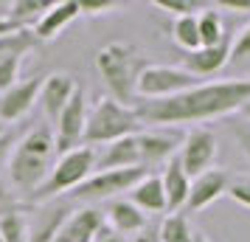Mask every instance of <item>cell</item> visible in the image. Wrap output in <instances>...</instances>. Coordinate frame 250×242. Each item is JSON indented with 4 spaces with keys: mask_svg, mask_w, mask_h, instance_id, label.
Here are the masks:
<instances>
[{
    "mask_svg": "<svg viewBox=\"0 0 250 242\" xmlns=\"http://www.w3.org/2000/svg\"><path fill=\"white\" fill-rule=\"evenodd\" d=\"M57 163V141L51 127H34L28 135L17 141L9 158V180L17 192L34 195L48 180V175Z\"/></svg>",
    "mask_w": 250,
    "mask_h": 242,
    "instance_id": "7a4b0ae2",
    "label": "cell"
},
{
    "mask_svg": "<svg viewBox=\"0 0 250 242\" xmlns=\"http://www.w3.org/2000/svg\"><path fill=\"white\" fill-rule=\"evenodd\" d=\"M51 9V3L48 0H12V12H9V17H12L17 25H23V28H34V23L42 17V14Z\"/></svg>",
    "mask_w": 250,
    "mask_h": 242,
    "instance_id": "cb8c5ba5",
    "label": "cell"
},
{
    "mask_svg": "<svg viewBox=\"0 0 250 242\" xmlns=\"http://www.w3.org/2000/svg\"><path fill=\"white\" fill-rule=\"evenodd\" d=\"M194 234L197 231H194L188 214L177 211V214H169L163 220V225L158 231V242H194Z\"/></svg>",
    "mask_w": 250,
    "mask_h": 242,
    "instance_id": "7402d4cb",
    "label": "cell"
},
{
    "mask_svg": "<svg viewBox=\"0 0 250 242\" xmlns=\"http://www.w3.org/2000/svg\"><path fill=\"white\" fill-rule=\"evenodd\" d=\"M0 242H3V237H0Z\"/></svg>",
    "mask_w": 250,
    "mask_h": 242,
    "instance_id": "60d3db41",
    "label": "cell"
},
{
    "mask_svg": "<svg viewBox=\"0 0 250 242\" xmlns=\"http://www.w3.org/2000/svg\"><path fill=\"white\" fill-rule=\"evenodd\" d=\"M0 135H6V124L3 121H0Z\"/></svg>",
    "mask_w": 250,
    "mask_h": 242,
    "instance_id": "ab89813d",
    "label": "cell"
},
{
    "mask_svg": "<svg viewBox=\"0 0 250 242\" xmlns=\"http://www.w3.org/2000/svg\"><path fill=\"white\" fill-rule=\"evenodd\" d=\"M79 9H82V14H107V12H115L118 9V3H113V0H104V3H82L79 0Z\"/></svg>",
    "mask_w": 250,
    "mask_h": 242,
    "instance_id": "1f68e13d",
    "label": "cell"
},
{
    "mask_svg": "<svg viewBox=\"0 0 250 242\" xmlns=\"http://www.w3.org/2000/svg\"><path fill=\"white\" fill-rule=\"evenodd\" d=\"M104 225H107L104 211H99V208H93V206L76 208V211H70V217L65 220V225L59 228L54 242H93V237Z\"/></svg>",
    "mask_w": 250,
    "mask_h": 242,
    "instance_id": "5bb4252c",
    "label": "cell"
},
{
    "mask_svg": "<svg viewBox=\"0 0 250 242\" xmlns=\"http://www.w3.org/2000/svg\"><path fill=\"white\" fill-rule=\"evenodd\" d=\"M42 79H45V76H31V79H25V82H17V85L9 88L6 93H0V121H3V124L20 121V118L34 107V102H40Z\"/></svg>",
    "mask_w": 250,
    "mask_h": 242,
    "instance_id": "8fae6325",
    "label": "cell"
},
{
    "mask_svg": "<svg viewBox=\"0 0 250 242\" xmlns=\"http://www.w3.org/2000/svg\"><path fill=\"white\" fill-rule=\"evenodd\" d=\"M144 175H149L146 169H107V172H93L70 195L76 197V200H110V197H118V195H129Z\"/></svg>",
    "mask_w": 250,
    "mask_h": 242,
    "instance_id": "ba28073f",
    "label": "cell"
},
{
    "mask_svg": "<svg viewBox=\"0 0 250 242\" xmlns=\"http://www.w3.org/2000/svg\"><path fill=\"white\" fill-rule=\"evenodd\" d=\"M239 113L245 115V121H250V104H245V107H242V110H239Z\"/></svg>",
    "mask_w": 250,
    "mask_h": 242,
    "instance_id": "f35d334b",
    "label": "cell"
},
{
    "mask_svg": "<svg viewBox=\"0 0 250 242\" xmlns=\"http://www.w3.org/2000/svg\"><path fill=\"white\" fill-rule=\"evenodd\" d=\"M68 217H70L68 203H57V206L40 208L34 225H28V242H54L59 228L65 225Z\"/></svg>",
    "mask_w": 250,
    "mask_h": 242,
    "instance_id": "ffe728a7",
    "label": "cell"
},
{
    "mask_svg": "<svg viewBox=\"0 0 250 242\" xmlns=\"http://www.w3.org/2000/svg\"><path fill=\"white\" fill-rule=\"evenodd\" d=\"M216 152H219V141L208 127H194L183 135V144L177 150V161H180L183 172L188 177H200L208 169H214Z\"/></svg>",
    "mask_w": 250,
    "mask_h": 242,
    "instance_id": "52a82bcc",
    "label": "cell"
},
{
    "mask_svg": "<svg viewBox=\"0 0 250 242\" xmlns=\"http://www.w3.org/2000/svg\"><path fill=\"white\" fill-rule=\"evenodd\" d=\"M228 195L236 200L239 206L250 208V177H239V180H230V189Z\"/></svg>",
    "mask_w": 250,
    "mask_h": 242,
    "instance_id": "f1b7e54d",
    "label": "cell"
},
{
    "mask_svg": "<svg viewBox=\"0 0 250 242\" xmlns=\"http://www.w3.org/2000/svg\"><path fill=\"white\" fill-rule=\"evenodd\" d=\"M20 65H23V57H17V54H0V93H6L9 88L17 85Z\"/></svg>",
    "mask_w": 250,
    "mask_h": 242,
    "instance_id": "484cf974",
    "label": "cell"
},
{
    "mask_svg": "<svg viewBox=\"0 0 250 242\" xmlns=\"http://www.w3.org/2000/svg\"><path fill=\"white\" fill-rule=\"evenodd\" d=\"M228 62H230V40H225L214 48H197L191 54H186L180 68H186L191 76L200 79V76H211L216 70H222Z\"/></svg>",
    "mask_w": 250,
    "mask_h": 242,
    "instance_id": "2e32d148",
    "label": "cell"
},
{
    "mask_svg": "<svg viewBox=\"0 0 250 242\" xmlns=\"http://www.w3.org/2000/svg\"><path fill=\"white\" fill-rule=\"evenodd\" d=\"M230 189V177L222 169H208L205 175L194 177L191 180V192H188V200H186V211H203L211 203H216L222 195H228Z\"/></svg>",
    "mask_w": 250,
    "mask_h": 242,
    "instance_id": "4fadbf2b",
    "label": "cell"
},
{
    "mask_svg": "<svg viewBox=\"0 0 250 242\" xmlns=\"http://www.w3.org/2000/svg\"><path fill=\"white\" fill-rule=\"evenodd\" d=\"M219 9H225V12H233V14H250V0H242V3L225 0V3H219Z\"/></svg>",
    "mask_w": 250,
    "mask_h": 242,
    "instance_id": "836d02e7",
    "label": "cell"
},
{
    "mask_svg": "<svg viewBox=\"0 0 250 242\" xmlns=\"http://www.w3.org/2000/svg\"><path fill=\"white\" fill-rule=\"evenodd\" d=\"M245 57H250V25H245L236 34V40L230 43V62H239Z\"/></svg>",
    "mask_w": 250,
    "mask_h": 242,
    "instance_id": "83f0119b",
    "label": "cell"
},
{
    "mask_svg": "<svg viewBox=\"0 0 250 242\" xmlns=\"http://www.w3.org/2000/svg\"><path fill=\"white\" fill-rule=\"evenodd\" d=\"M129 242H158V231H155V228H146V231H141L135 240H129Z\"/></svg>",
    "mask_w": 250,
    "mask_h": 242,
    "instance_id": "e575fe53",
    "label": "cell"
},
{
    "mask_svg": "<svg viewBox=\"0 0 250 242\" xmlns=\"http://www.w3.org/2000/svg\"><path fill=\"white\" fill-rule=\"evenodd\" d=\"M233 135H236L239 150L245 152V158L250 161V121H245V118L233 121Z\"/></svg>",
    "mask_w": 250,
    "mask_h": 242,
    "instance_id": "f546056e",
    "label": "cell"
},
{
    "mask_svg": "<svg viewBox=\"0 0 250 242\" xmlns=\"http://www.w3.org/2000/svg\"><path fill=\"white\" fill-rule=\"evenodd\" d=\"M194 242H211V240H208V237H205L203 231H197V234H194Z\"/></svg>",
    "mask_w": 250,
    "mask_h": 242,
    "instance_id": "74e56055",
    "label": "cell"
},
{
    "mask_svg": "<svg viewBox=\"0 0 250 242\" xmlns=\"http://www.w3.org/2000/svg\"><path fill=\"white\" fill-rule=\"evenodd\" d=\"M171 40H174V45L183 48L186 54L197 51V48H200V25H197V14L174 17V23H171Z\"/></svg>",
    "mask_w": 250,
    "mask_h": 242,
    "instance_id": "603a6c76",
    "label": "cell"
},
{
    "mask_svg": "<svg viewBox=\"0 0 250 242\" xmlns=\"http://www.w3.org/2000/svg\"><path fill=\"white\" fill-rule=\"evenodd\" d=\"M245 104H250V79L208 82L169 99H144L132 107L144 124L177 127L188 121H211L219 115H230Z\"/></svg>",
    "mask_w": 250,
    "mask_h": 242,
    "instance_id": "6da1fadb",
    "label": "cell"
},
{
    "mask_svg": "<svg viewBox=\"0 0 250 242\" xmlns=\"http://www.w3.org/2000/svg\"><path fill=\"white\" fill-rule=\"evenodd\" d=\"M197 25H200V48H214L228 40L225 20L214 9H205V12L197 14Z\"/></svg>",
    "mask_w": 250,
    "mask_h": 242,
    "instance_id": "44dd1931",
    "label": "cell"
},
{
    "mask_svg": "<svg viewBox=\"0 0 250 242\" xmlns=\"http://www.w3.org/2000/svg\"><path fill=\"white\" fill-rule=\"evenodd\" d=\"M12 208H17V206L12 203V197H0V217H3L6 211H12Z\"/></svg>",
    "mask_w": 250,
    "mask_h": 242,
    "instance_id": "d590c367",
    "label": "cell"
},
{
    "mask_svg": "<svg viewBox=\"0 0 250 242\" xmlns=\"http://www.w3.org/2000/svg\"><path fill=\"white\" fill-rule=\"evenodd\" d=\"M104 220H107V225L113 231H118L121 237L146 231V214H144L135 203H129V200H115V203H110V208L104 211Z\"/></svg>",
    "mask_w": 250,
    "mask_h": 242,
    "instance_id": "d6986e66",
    "label": "cell"
},
{
    "mask_svg": "<svg viewBox=\"0 0 250 242\" xmlns=\"http://www.w3.org/2000/svg\"><path fill=\"white\" fill-rule=\"evenodd\" d=\"M160 180H163V192H166V206H169V211L171 214L183 211L186 208V200H188V192H191V177L183 172L177 155L163 163Z\"/></svg>",
    "mask_w": 250,
    "mask_h": 242,
    "instance_id": "e0dca14e",
    "label": "cell"
},
{
    "mask_svg": "<svg viewBox=\"0 0 250 242\" xmlns=\"http://www.w3.org/2000/svg\"><path fill=\"white\" fill-rule=\"evenodd\" d=\"M129 203H135L144 214H160V211H169V206H166V192H163V180H160V175L149 172L144 175L141 180H138V186L129 192V197H126Z\"/></svg>",
    "mask_w": 250,
    "mask_h": 242,
    "instance_id": "ac0fdd59",
    "label": "cell"
},
{
    "mask_svg": "<svg viewBox=\"0 0 250 242\" xmlns=\"http://www.w3.org/2000/svg\"><path fill=\"white\" fill-rule=\"evenodd\" d=\"M14 147H17V135L12 130H6V135H0V172H3V166H9V158H12Z\"/></svg>",
    "mask_w": 250,
    "mask_h": 242,
    "instance_id": "4dcf8cb0",
    "label": "cell"
},
{
    "mask_svg": "<svg viewBox=\"0 0 250 242\" xmlns=\"http://www.w3.org/2000/svg\"><path fill=\"white\" fill-rule=\"evenodd\" d=\"M144 121L138 118L135 107H126V104L115 102L113 96H102L96 107L87 113V127H84V138L82 144L90 147L93 144H113V141H121L126 135H135L141 132Z\"/></svg>",
    "mask_w": 250,
    "mask_h": 242,
    "instance_id": "277c9868",
    "label": "cell"
},
{
    "mask_svg": "<svg viewBox=\"0 0 250 242\" xmlns=\"http://www.w3.org/2000/svg\"><path fill=\"white\" fill-rule=\"evenodd\" d=\"M87 99L84 90H76L70 96V102L65 104V110L59 113V118L54 121V141H57V155H68V152L79 150L82 138H84V127H87Z\"/></svg>",
    "mask_w": 250,
    "mask_h": 242,
    "instance_id": "9c48e42d",
    "label": "cell"
},
{
    "mask_svg": "<svg viewBox=\"0 0 250 242\" xmlns=\"http://www.w3.org/2000/svg\"><path fill=\"white\" fill-rule=\"evenodd\" d=\"M79 90V82L73 73L57 70V73H48L42 79V90H40V104L51 121H57L59 113L65 110V104L70 102V96Z\"/></svg>",
    "mask_w": 250,
    "mask_h": 242,
    "instance_id": "7c38bea8",
    "label": "cell"
},
{
    "mask_svg": "<svg viewBox=\"0 0 250 242\" xmlns=\"http://www.w3.org/2000/svg\"><path fill=\"white\" fill-rule=\"evenodd\" d=\"M93 242H129V240H126V237H121L118 231H113L110 225H104V228L93 237Z\"/></svg>",
    "mask_w": 250,
    "mask_h": 242,
    "instance_id": "d6a6232c",
    "label": "cell"
},
{
    "mask_svg": "<svg viewBox=\"0 0 250 242\" xmlns=\"http://www.w3.org/2000/svg\"><path fill=\"white\" fill-rule=\"evenodd\" d=\"M155 6L163 12H171L174 17H188V14H200L208 9L205 3H197V0H155Z\"/></svg>",
    "mask_w": 250,
    "mask_h": 242,
    "instance_id": "4316f807",
    "label": "cell"
},
{
    "mask_svg": "<svg viewBox=\"0 0 250 242\" xmlns=\"http://www.w3.org/2000/svg\"><path fill=\"white\" fill-rule=\"evenodd\" d=\"M197 85L200 79L180 65H146L138 76V96L141 99H169L183 90H191Z\"/></svg>",
    "mask_w": 250,
    "mask_h": 242,
    "instance_id": "8992f818",
    "label": "cell"
},
{
    "mask_svg": "<svg viewBox=\"0 0 250 242\" xmlns=\"http://www.w3.org/2000/svg\"><path fill=\"white\" fill-rule=\"evenodd\" d=\"M76 17H82L79 0H59V3H51V9L37 20L31 31H34V37L40 43H42V40H54V37L62 34Z\"/></svg>",
    "mask_w": 250,
    "mask_h": 242,
    "instance_id": "9a60e30c",
    "label": "cell"
},
{
    "mask_svg": "<svg viewBox=\"0 0 250 242\" xmlns=\"http://www.w3.org/2000/svg\"><path fill=\"white\" fill-rule=\"evenodd\" d=\"M0 237L3 242H28V217L20 211V206L0 217Z\"/></svg>",
    "mask_w": 250,
    "mask_h": 242,
    "instance_id": "d4e9b609",
    "label": "cell"
},
{
    "mask_svg": "<svg viewBox=\"0 0 250 242\" xmlns=\"http://www.w3.org/2000/svg\"><path fill=\"white\" fill-rule=\"evenodd\" d=\"M183 144V135L174 130H141L138 132V155H141V166L149 172V166L163 163L174 158Z\"/></svg>",
    "mask_w": 250,
    "mask_h": 242,
    "instance_id": "30bf717a",
    "label": "cell"
},
{
    "mask_svg": "<svg viewBox=\"0 0 250 242\" xmlns=\"http://www.w3.org/2000/svg\"><path fill=\"white\" fill-rule=\"evenodd\" d=\"M146 68V59L129 43H110L96 54V70L104 79L107 90L113 93L115 102L132 107L138 99V76Z\"/></svg>",
    "mask_w": 250,
    "mask_h": 242,
    "instance_id": "3957f363",
    "label": "cell"
},
{
    "mask_svg": "<svg viewBox=\"0 0 250 242\" xmlns=\"http://www.w3.org/2000/svg\"><path fill=\"white\" fill-rule=\"evenodd\" d=\"M93 169H96V152L90 147H79V150L68 152V155H59L51 175H48V180L31 195V200L45 203V200L62 195V192H76L93 175Z\"/></svg>",
    "mask_w": 250,
    "mask_h": 242,
    "instance_id": "5b68a950",
    "label": "cell"
},
{
    "mask_svg": "<svg viewBox=\"0 0 250 242\" xmlns=\"http://www.w3.org/2000/svg\"><path fill=\"white\" fill-rule=\"evenodd\" d=\"M9 12H12V0H0V20H9Z\"/></svg>",
    "mask_w": 250,
    "mask_h": 242,
    "instance_id": "8d00e7d4",
    "label": "cell"
}]
</instances>
